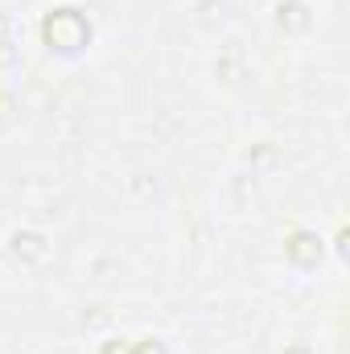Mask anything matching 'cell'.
<instances>
[{
  "instance_id": "6da1fadb",
  "label": "cell",
  "mask_w": 350,
  "mask_h": 354,
  "mask_svg": "<svg viewBox=\"0 0 350 354\" xmlns=\"http://www.w3.org/2000/svg\"><path fill=\"white\" fill-rule=\"evenodd\" d=\"M42 33H46V41L54 46V50H79L83 41H87V21L75 12V8H58V12H50L46 17V25H42Z\"/></svg>"
},
{
  "instance_id": "7a4b0ae2",
  "label": "cell",
  "mask_w": 350,
  "mask_h": 354,
  "mask_svg": "<svg viewBox=\"0 0 350 354\" xmlns=\"http://www.w3.org/2000/svg\"><path fill=\"white\" fill-rule=\"evenodd\" d=\"M288 252H293V260H301V264H313L322 248H317V239H313V235H293Z\"/></svg>"
}]
</instances>
